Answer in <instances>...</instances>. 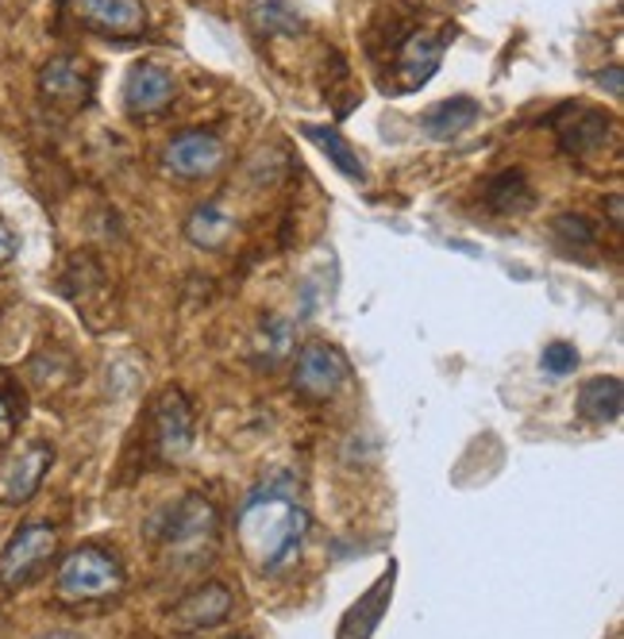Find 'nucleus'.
I'll use <instances>...</instances> for the list:
<instances>
[{"label":"nucleus","mask_w":624,"mask_h":639,"mask_svg":"<svg viewBox=\"0 0 624 639\" xmlns=\"http://www.w3.org/2000/svg\"><path fill=\"white\" fill-rule=\"evenodd\" d=\"M305 528H308V516L285 482L254 490L236 516L239 544H243L247 559L262 574H277V570H285L297 559L300 544H305Z\"/></svg>","instance_id":"f257e3e1"},{"label":"nucleus","mask_w":624,"mask_h":639,"mask_svg":"<svg viewBox=\"0 0 624 639\" xmlns=\"http://www.w3.org/2000/svg\"><path fill=\"white\" fill-rule=\"evenodd\" d=\"M55 590L63 601H104L124 590V567L112 551L86 544L70 551L58 567Z\"/></svg>","instance_id":"f03ea898"},{"label":"nucleus","mask_w":624,"mask_h":639,"mask_svg":"<svg viewBox=\"0 0 624 639\" xmlns=\"http://www.w3.org/2000/svg\"><path fill=\"white\" fill-rule=\"evenodd\" d=\"M58 551V532L50 524H27L9 539V547L0 551V585L20 590L27 585Z\"/></svg>","instance_id":"7ed1b4c3"},{"label":"nucleus","mask_w":624,"mask_h":639,"mask_svg":"<svg viewBox=\"0 0 624 639\" xmlns=\"http://www.w3.org/2000/svg\"><path fill=\"white\" fill-rule=\"evenodd\" d=\"M66 9L81 27L109 39H135L147 27L143 0H66Z\"/></svg>","instance_id":"20e7f679"},{"label":"nucleus","mask_w":624,"mask_h":639,"mask_svg":"<svg viewBox=\"0 0 624 639\" xmlns=\"http://www.w3.org/2000/svg\"><path fill=\"white\" fill-rule=\"evenodd\" d=\"M348 381V363L336 347H325V343H308L297 355V366H293V389L313 401H328L336 397Z\"/></svg>","instance_id":"39448f33"},{"label":"nucleus","mask_w":624,"mask_h":639,"mask_svg":"<svg viewBox=\"0 0 624 639\" xmlns=\"http://www.w3.org/2000/svg\"><path fill=\"white\" fill-rule=\"evenodd\" d=\"M216 536V513L208 501L201 498H190L182 505L167 509L162 516V528H159V539L174 551H197L205 547V539Z\"/></svg>","instance_id":"423d86ee"},{"label":"nucleus","mask_w":624,"mask_h":639,"mask_svg":"<svg viewBox=\"0 0 624 639\" xmlns=\"http://www.w3.org/2000/svg\"><path fill=\"white\" fill-rule=\"evenodd\" d=\"M162 162H167V170H174L178 178H208L220 170L224 142L216 139L213 132H182L178 139H170Z\"/></svg>","instance_id":"0eeeda50"},{"label":"nucleus","mask_w":624,"mask_h":639,"mask_svg":"<svg viewBox=\"0 0 624 639\" xmlns=\"http://www.w3.org/2000/svg\"><path fill=\"white\" fill-rule=\"evenodd\" d=\"M39 93L58 109H81L93 93V78L89 66L73 55H55L39 73Z\"/></svg>","instance_id":"6e6552de"},{"label":"nucleus","mask_w":624,"mask_h":639,"mask_svg":"<svg viewBox=\"0 0 624 639\" xmlns=\"http://www.w3.org/2000/svg\"><path fill=\"white\" fill-rule=\"evenodd\" d=\"M174 89H178L174 73H170L167 66L139 62V66H132V73H127V81H124V104L135 116H155V112H162L174 101Z\"/></svg>","instance_id":"1a4fd4ad"},{"label":"nucleus","mask_w":624,"mask_h":639,"mask_svg":"<svg viewBox=\"0 0 624 639\" xmlns=\"http://www.w3.org/2000/svg\"><path fill=\"white\" fill-rule=\"evenodd\" d=\"M155 443L167 458H178L193 443V409L182 389H167L155 404Z\"/></svg>","instance_id":"9d476101"},{"label":"nucleus","mask_w":624,"mask_h":639,"mask_svg":"<svg viewBox=\"0 0 624 639\" xmlns=\"http://www.w3.org/2000/svg\"><path fill=\"white\" fill-rule=\"evenodd\" d=\"M231 590L220 582H208L201 590H193L190 597H182V605L174 608V628L178 631H205V628H216L220 620H228L231 613Z\"/></svg>","instance_id":"9b49d317"},{"label":"nucleus","mask_w":624,"mask_h":639,"mask_svg":"<svg viewBox=\"0 0 624 639\" xmlns=\"http://www.w3.org/2000/svg\"><path fill=\"white\" fill-rule=\"evenodd\" d=\"M443 35H424V32H401V43H397V73H405L401 85H424L432 78V70L443 58Z\"/></svg>","instance_id":"f8f14e48"},{"label":"nucleus","mask_w":624,"mask_h":639,"mask_svg":"<svg viewBox=\"0 0 624 639\" xmlns=\"http://www.w3.org/2000/svg\"><path fill=\"white\" fill-rule=\"evenodd\" d=\"M50 458H55V450L47 447V443H35V447H27L24 455L16 458V463L9 466V478H4V498L9 501H27L35 490H39L43 473H47Z\"/></svg>","instance_id":"ddd939ff"},{"label":"nucleus","mask_w":624,"mask_h":639,"mask_svg":"<svg viewBox=\"0 0 624 639\" xmlns=\"http://www.w3.org/2000/svg\"><path fill=\"white\" fill-rule=\"evenodd\" d=\"M624 409V386L621 378H590L578 389V417L593 420V424H605L616 420Z\"/></svg>","instance_id":"4468645a"},{"label":"nucleus","mask_w":624,"mask_h":639,"mask_svg":"<svg viewBox=\"0 0 624 639\" xmlns=\"http://www.w3.org/2000/svg\"><path fill=\"white\" fill-rule=\"evenodd\" d=\"M389 590H394V567H389V574H382L378 585H374L366 597H359V605L343 616V639H371V631L382 624V613H386V605H389Z\"/></svg>","instance_id":"2eb2a0df"},{"label":"nucleus","mask_w":624,"mask_h":639,"mask_svg":"<svg viewBox=\"0 0 624 639\" xmlns=\"http://www.w3.org/2000/svg\"><path fill=\"white\" fill-rule=\"evenodd\" d=\"M478 104L470 101V96H455V101H440L435 109H428L424 116H420V127H424L432 139H455V135H463L466 127L478 119Z\"/></svg>","instance_id":"dca6fc26"},{"label":"nucleus","mask_w":624,"mask_h":639,"mask_svg":"<svg viewBox=\"0 0 624 639\" xmlns=\"http://www.w3.org/2000/svg\"><path fill=\"white\" fill-rule=\"evenodd\" d=\"M570 116H575V119H570V124L563 127V135H559V142H563V150H567V155L586 158V155H593V150L605 147V132H609V116H605V112L575 109Z\"/></svg>","instance_id":"f3484780"},{"label":"nucleus","mask_w":624,"mask_h":639,"mask_svg":"<svg viewBox=\"0 0 624 639\" xmlns=\"http://www.w3.org/2000/svg\"><path fill=\"white\" fill-rule=\"evenodd\" d=\"M185 236H190L197 247H205V251H213V247H220L224 239L231 236V216L224 213L216 201H208V205H201L197 213L190 216V224H185Z\"/></svg>","instance_id":"a211bd4d"},{"label":"nucleus","mask_w":624,"mask_h":639,"mask_svg":"<svg viewBox=\"0 0 624 639\" xmlns=\"http://www.w3.org/2000/svg\"><path fill=\"white\" fill-rule=\"evenodd\" d=\"M305 135H308L313 142H317L320 150H325L328 162H332V167L340 170L343 178H355V182L363 178V162H359V155L351 150V142L343 139L340 132H332V127H313V124H308V127H305Z\"/></svg>","instance_id":"6ab92c4d"},{"label":"nucleus","mask_w":624,"mask_h":639,"mask_svg":"<svg viewBox=\"0 0 624 639\" xmlns=\"http://www.w3.org/2000/svg\"><path fill=\"white\" fill-rule=\"evenodd\" d=\"M486 205H490L493 213H521L524 205H532V190H529V182H524V174L493 178L490 190H486Z\"/></svg>","instance_id":"aec40b11"},{"label":"nucleus","mask_w":624,"mask_h":639,"mask_svg":"<svg viewBox=\"0 0 624 639\" xmlns=\"http://www.w3.org/2000/svg\"><path fill=\"white\" fill-rule=\"evenodd\" d=\"M254 20L266 35H277V32H297L300 20L297 12L285 4V0H259V9H254Z\"/></svg>","instance_id":"412c9836"},{"label":"nucleus","mask_w":624,"mask_h":639,"mask_svg":"<svg viewBox=\"0 0 624 639\" xmlns=\"http://www.w3.org/2000/svg\"><path fill=\"white\" fill-rule=\"evenodd\" d=\"M555 236L559 239H567L570 247H593V239H598V231H593V224L586 220V216H559L555 220Z\"/></svg>","instance_id":"4be33fe9"},{"label":"nucleus","mask_w":624,"mask_h":639,"mask_svg":"<svg viewBox=\"0 0 624 639\" xmlns=\"http://www.w3.org/2000/svg\"><path fill=\"white\" fill-rule=\"evenodd\" d=\"M544 370L552 374V378H567V374L578 370V351L570 347V343H552V347H544Z\"/></svg>","instance_id":"5701e85b"},{"label":"nucleus","mask_w":624,"mask_h":639,"mask_svg":"<svg viewBox=\"0 0 624 639\" xmlns=\"http://www.w3.org/2000/svg\"><path fill=\"white\" fill-rule=\"evenodd\" d=\"M16 404L9 401V397L0 393V447H4V443L12 440V432H16Z\"/></svg>","instance_id":"b1692460"},{"label":"nucleus","mask_w":624,"mask_h":639,"mask_svg":"<svg viewBox=\"0 0 624 639\" xmlns=\"http://www.w3.org/2000/svg\"><path fill=\"white\" fill-rule=\"evenodd\" d=\"M12 247H16V239H12V231H9V228H0V262L9 259Z\"/></svg>","instance_id":"393cba45"},{"label":"nucleus","mask_w":624,"mask_h":639,"mask_svg":"<svg viewBox=\"0 0 624 639\" xmlns=\"http://www.w3.org/2000/svg\"><path fill=\"white\" fill-rule=\"evenodd\" d=\"M601 85H605V81H609V93H613V96H621V73H616V70H609V78H605V73H601Z\"/></svg>","instance_id":"a878e982"},{"label":"nucleus","mask_w":624,"mask_h":639,"mask_svg":"<svg viewBox=\"0 0 624 639\" xmlns=\"http://www.w3.org/2000/svg\"><path fill=\"white\" fill-rule=\"evenodd\" d=\"M39 639H73L70 631H47V636H39Z\"/></svg>","instance_id":"bb28decb"},{"label":"nucleus","mask_w":624,"mask_h":639,"mask_svg":"<svg viewBox=\"0 0 624 639\" xmlns=\"http://www.w3.org/2000/svg\"><path fill=\"white\" fill-rule=\"evenodd\" d=\"M236 639H247V636H236Z\"/></svg>","instance_id":"cd10ccee"}]
</instances>
